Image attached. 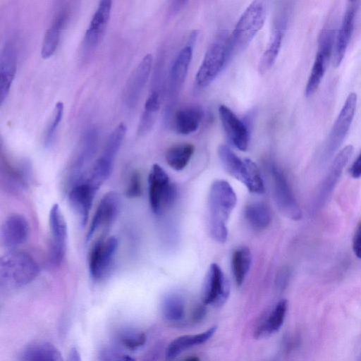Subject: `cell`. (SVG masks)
Masks as SVG:
<instances>
[{"label":"cell","instance_id":"obj_33","mask_svg":"<svg viewBox=\"0 0 361 361\" xmlns=\"http://www.w3.org/2000/svg\"><path fill=\"white\" fill-rule=\"evenodd\" d=\"M252 256L247 247H241L235 250L231 258V268L233 277L238 286H240L251 265Z\"/></svg>","mask_w":361,"mask_h":361},{"label":"cell","instance_id":"obj_27","mask_svg":"<svg viewBox=\"0 0 361 361\" xmlns=\"http://www.w3.org/2000/svg\"><path fill=\"white\" fill-rule=\"evenodd\" d=\"M203 116V110L198 106H190L180 109L173 116L174 130L180 135L191 134L199 128Z\"/></svg>","mask_w":361,"mask_h":361},{"label":"cell","instance_id":"obj_16","mask_svg":"<svg viewBox=\"0 0 361 361\" xmlns=\"http://www.w3.org/2000/svg\"><path fill=\"white\" fill-rule=\"evenodd\" d=\"M229 293V283L221 267L216 263L211 264L202 289L203 303L214 306L221 305L226 301Z\"/></svg>","mask_w":361,"mask_h":361},{"label":"cell","instance_id":"obj_25","mask_svg":"<svg viewBox=\"0 0 361 361\" xmlns=\"http://www.w3.org/2000/svg\"><path fill=\"white\" fill-rule=\"evenodd\" d=\"M286 22V17L283 15L276 23L269 43L258 63V71L260 74L267 72L274 65L281 47Z\"/></svg>","mask_w":361,"mask_h":361},{"label":"cell","instance_id":"obj_45","mask_svg":"<svg viewBox=\"0 0 361 361\" xmlns=\"http://www.w3.org/2000/svg\"><path fill=\"white\" fill-rule=\"evenodd\" d=\"M181 361H200L199 357L196 355H191L184 358Z\"/></svg>","mask_w":361,"mask_h":361},{"label":"cell","instance_id":"obj_44","mask_svg":"<svg viewBox=\"0 0 361 361\" xmlns=\"http://www.w3.org/2000/svg\"><path fill=\"white\" fill-rule=\"evenodd\" d=\"M66 361H82L80 353L76 348H73Z\"/></svg>","mask_w":361,"mask_h":361},{"label":"cell","instance_id":"obj_5","mask_svg":"<svg viewBox=\"0 0 361 361\" xmlns=\"http://www.w3.org/2000/svg\"><path fill=\"white\" fill-rule=\"evenodd\" d=\"M127 128L118 125L109 135L99 157L92 166L85 180L97 190L110 176L116 154L122 145Z\"/></svg>","mask_w":361,"mask_h":361},{"label":"cell","instance_id":"obj_17","mask_svg":"<svg viewBox=\"0 0 361 361\" xmlns=\"http://www.w3.org/2000/svg\"><path fill=\"white\" fill-rule=\"evenodd\" d=\"M219 114L230 142L239 150H247L250 137L247 122L239 118L229 107L224 104L219 106Z\"/></svg>","mask_w":361,"mask_h":361},{"label":"cell","instance_id":"obj_30","mask_svg":"<svg viewBox=\"0 0 361 361\" xmlns=\"http://www.w3.org/2000/svg\"><path fill=\"white\" fill-rule=\"evenodd\" d=\"M19 361H63V359L60 351L52 344L35 342L22 350Z\"/></svg>","mask_w":361,"mask_h":361},{"label":"cell","instance_id":"obj_28","mask_svg":"<svg viewBox=\"0 0 361 361\" xmlns=\"http://www.w3.org/2000/svg\"><path fill=\"white\" fill-rule=\"evenodd\" d=\"M288 310V301H279L263 318L255 331L256 338L265 337L277 332L282 326Z\"/></svg>","mask_w":361,"mask_h":361},{"label":"cell","instance_id":"obj_46","mask_svg":"<svg viewBox=\"0 0 361 361\" xmlns=\"http://www.w3.org/2000/svg\"><path fill=\"white\" fill-rule=\"evenodd\" d=\"M356 361H361V348L360 350V352H359V354H358Z\"/></svg>","mask_w":361,"mask_h":361},{"label":"cell","instance_id":"obj_7","mask_svg":"<svg viewBox=\"0 0 361 361\" xmlns=\"http://www.w3.org/2000/svg\"><path fill=\"white\" fill-rule=\"evenodd\" d=\"M357 103V94L350 92L336 118L320 154V163L324 164L329 160L342 145L352 124Z\"/></svg>","mask_w":361,"mask_h":361},{"label":"cell","instance_id":"obj_8","mask_svg":"<svg viewBox=\"0 0 361 361\" xmlns=\"http://www.w3.org/2000/svg\"><path fill=\"white\" fill-rule=\"evenodd\" d=\"M148 185L150 207L155 214L161 215L173 204L176 188L165 170L157 164L149 171Z\"/></svg>","mask_w":361,"mask_h":361},{"label":"cell","instance_id":"obj_38","mask_svg":"<svg viewBox=\"0 0 361 361\" xmlns=\"http://www.w3.org/2000/svg\"><path fill=\"white\" fill-rule=\"evenodd\" d=\"M142 194V181L137 171L131 173L126 186V195L129 198H135Z\"/></svg>","mask_w":361,"mask_h":361},{"label":"cell","instance_id":"obj_21","mask_svg":"<svg viewBox=\"0 0 361 361\" xmlns=\"http://www.w3.org/2000/svg\"><path fill=\"white\" fill-rule=\"evenodd\" d=\"M30 235L27 220L21 214H13L4 221L1 230L2 245L9 251L24 244Z\"/></svg>","mask_w":361,"mask_h":361},{"label":"cell","instance_id":"obj_23","mask_svg":"<svg viewBox=\"0 0 361 361\" xmlns=\"http://www.w3.org/2000/svg\"><path fill=\"white\" fill-rule=\"evenodd\" d=\"M193 53V44H186L174 60L169 73V93L171 97L176 96L187 76Z\"/></svg>","mask_w":361,"mask_h":361},{"label":"cell","instance_id":"obj_40","mask_svg":"<svg viewBox=\"0 0 361 361\" xmlns=\"http://www.w3.org/2000/svg\"><path fill=\"white\" fill-rule=\"evenodd\" d=\"M353 250L355 255L361 259V221L357 225L353 238Z\"/></svg>","mask_w":361,"mask_h":361},{"label":"cell","instance_id":"obj_6","mask_svg":"<svg viewBox=\"0 0 361 361\" xmlns=\"http://www.w3.org/2000/svg\"><path fill=\"white\" fill-rule=\"evenodd\" d=\"M266 15V6L263 1H253L250 4L231 35L233 50H243L249 45L262 28Z\"/></svg>","mask_w":361,"mask_h":361},{"label":"cell","instance_id":"obj_31","mask_svg":"<svg viewBox=\"0 0 361 361\" xmlns=\"http://www.w3.org/2000/svg\"><path fill=\"white\" fill-rule=\"evenodd\" d=\"M160 106L161 96L159 90L154 89L149 94L145 103L144 110L137 127V134L139 135H145L150 131L156 121Z\"/></svg>","mask_w":361,"mask_h":361},{"label":"cell","instance_id":"obj_34","mask_svg":"<svg viewBox=\"0 0 361 361\" xmlns=\"http://www.w3.org/2000/svg\"><path fill=\"white\" fill-rule=\"evenodd\" d=\"M161 312L166 320L170 322H181L185 315L183 298L177 294L168 295L162 301Z\"/></svg>","mask_w":361,"mask_h":361},{"label":"cell","instance_id":"obj_13","mask_svg":"<svg viewBox=\"0 0 361 361\" xmlns=\"http://www.w3.org/2000/svg\"><path fill=\"white\" fill-rule=\"evenodd\" d=\"M111 1H100L85 33L82 43V57L88 59L99 44L110 18Z\"/></svg>","mask_w":361,"mask_h":361},{"label":"cell","instance_id":"obj_42","mask_svg":"<svg viewBox=\"0 0 361 361\" xmlns=\"http://www.w3.org/2000/svg\"><path fill=\"white\" fill-rule=\"evenodd\" d=\"M349 173L353 178H361V152L350 166Z\"/></svg>","mask_w":361,"mask_h":361},{"label":"cell","instance_id":"obj_24","mask_svg":"<svg viewBox=\"0 0 361 361\" xmlns=\"http://www.w3.org/2000/svg\"><path fill=\"white\" fill-rule=\"evenodd\" d=\"M16 49L11 42H6L0 58V103L6 99L16 72Z\"/></svg>","mask_w":361,"mask_h":361},{"label":"cell","instance_id":"obj_2","mask_svg":"<svg viewBox=\"0 0 361 361\" xmlns=\"http://www.w3.org/2000/svg\"><path fill=\"white\" fill-rule=\"evenodd\" d=\"M39 269L29 254L12 250L0 260V286L4 290H13L27 286L38 276Z\"/></svg>","mask_w":361,"mask_h":361},{"label":"cell","instance_id":"obj_14","mask_svg":"<svg viewBox=\"0 0 361 361\" xmlns=\"http://www.w3.org/2000/svg\"><path fill=\"white\" fill-rule=\"evenodd\" d=\"M50 244L49 257L50 262L59 266L63 261L67 245V224L58 204H54L49 214Z\"/></svg>","mask_w":361,"mask_h":361},{"label":"cell","instance_id":"obj_35","mask_svg":"<svg viewBox=\"0 0 361 361\" xmlns=\"http://www.w3.org/2000/svg\"><path fill=\"white\" fill-rule=\"evenodd\" d=\"M245 216L252 226L259 229L268 227L272 219L271 210L262 202L247 205L245 209Z\"/></svg>","mask_w":361,"mask_h":361},{"label":"cell","instance_id":"obj_39","mask_svg":"<svg viewBox=\"0 0 361 361\" xmlns=\"http://www.w3.org/2000/svg\"><path fill=\"white\" fill-rule=\"evenodd\" d=\"M101 361H135V360L117 350L106 349L102 353Z\"/></svg>","mask_w":361,"mask_h":361},{"label":"cell","instance_id":"obj_9","mask_svg":"<svg viewBox=\"0 0 361 361\" xmlns=\"http://www.w3.org/2000/svg\"><path fill=\"white\" fill-rule=\"evenodd\" d=\"M335 38L332 29H324L319 34L317 51L305 90L306 97L312 96L319 86L333 55Z\"/></svg>","mask_w":361,"mask_h":361},{"label":"cell","instance_id":"obj_10","mask_svg":"<svg viewBox=\"0 0 361 361\" xmlns=\"http://www.w3.org/2000/svg\"><path fill=\"white\" fill-rule=\"evenodd\" d=\"M353 152V147L348 145L341 149L334 158L328 171L322 181L312 202L313 212L319 211L326 204L335 188L343 171Z\"/></svg>","mask_w":361,"mask_h":361},{"label":"cell","instance_id":"obj_11","mask_svg":"<svg viewBox=\"0 0 361 361\" xmlns=\"http://www.w3.org/2000/svg\"><path fill=\"white\" fill-rule=\"evenodd\" d=\"M118 248V239L114 236L98 239L90 252L89 272L94 281L103 279L109 272Z\"/></svg>","mask_w":361,"mask_h":361},{"label":"cell","instance_id":"obj_19","mask_svg":"<svg viewBox=\"0 0 361 361\" xmlns=\"http://www.w3.org/2000/svg\"><path fill=\"white\" fill-rule=\"evenodd\" d=\"M120 207L121 198L118 194L114 191L106 193L92 219L86 240L90 241L99 230L109 226L117 217Z\"/></svg>","mask_w":361,"mask_h":361},{"label":"cell","instance_id":"obj_3","mask_svg":"<svg viewBox=\"0 0 361 361\" xmlns=\"http://www.w3.org/2000/svg\"><path fill=\"white\" fill-rule=\"evenodd\" d=\"M234 50L231 35L219 32L209 46L195 75V85L202 89L212 83L229 61Z\"/></svg>","mask_w":361,"mask_h":361},{"label":"cell","instance_id":"obj_12","mask_svg":"<svg viewBox=\"0 0 361 361\" xmlns=\"http://www.w3.org/2000/svg\"><path fill=\"white\" fill-rule=\"evenodd\" d=\"M271 174L274 197L279 209L288 219L300 220L302 216V210L283 172L277 166L272 165Z\"/></svg>","mask_w":361,"mask_h":361},{"label":"cell","instance_id":"obj_18","mask_svg":"<svg viewBox=\"0 0 361 361\" xmlns=\"http://www.w3.org/2000/svg\"><path fill=\"white\" fill-rule=\"evenodd\" d=\"M153 58L146 54L130 75L124 89L123 101L128 109L136 106L149 77Z\"/></svg>","mask_w":361,"mask_h":361},{"label":"cell","instance_id":"obj_26","mask_svg":"<svg viewBox=\"0 0 361 361\" xmlns=\"http://www.w3.org/2000/svg\"><path fill=\"white\" fill-rule=\"evenodd\" d=\"M68 17L69 13L66 8H61L54 16L43 39L41 49L43 59L50 58L56 51Z\"/></svg>","mask_w":361,"mask_h":361},{"label":"cell","instance_id":"obj_32","mask_svg":"<svg viewBox=\"0 0 361 361\" xmlns=\"http://www.w3.org/2000/svg\"><path fill=\"white\" fill-rule=\"evenodd\" d=\"M195 152L191 143H179L171 147L166 153L168 165L176 171L183 170L189 163Z\"/></svg>","mask_w":361,"mask_h":361},{"label":"cell","instance_id":"obj_43","mask_svg":"<svg viewBox=\"0 0 361 361\" xmlns=\"http://www.w3.org/2000/svg\"><path fill=\"white\" fill-rule=\"evenodd\" d=\"M187 3L185 1H175L171 2L169 9L170 16L176 14Z\"/></svg>","mask_w":361,"mask_h":361},{"label":"cell","instance_id":"obj_1","mask_svg":"<svg viewBox=\"0 0 361 361\" xmlns=\"http://www.w3.org/2000/svg\"><path fill=\"white\" fill-rule=\"evenodd\" d=\"M236 202V195L227 181L217 180L212 184L208 197L209 230L212 238L219 243L227 239L226 224Z\"/></svg>","mask_w":361,"mask_h":361},{"label":"cell","instance_id":"obj_15","mask_svg":"<svg viewBox=\"0 0 361 361\" xmlns=\"http://www.w3.org/2000/svg\"><path fill=\"white\" fill-rule=\"evenodd\" d=\"M99 132L95 127L90 128L84 135L79 149L68 171L71 186L84 178L86 169L92 159L98 145Z\"/></svg>","mask_w":361,"mask_h":361},{"label":"cell","instance_id":"obj_41","mask_svg":"<svg viewBox=\"0 0 361 361\" xmlns=\"http://www.w3.org/2000/svg\"><path fill=\"white\" fill-rule=\"evenodd\" d=\"M207 314V310L203 305H197L191 314V319L194 323L201 322Z\"/></svg>","mask_w":361,"mask_h":361},{"label":"cell","instance_id":"obj_36","mask_svg":"<svg viewBox=\"0 0 361 361\" xmlns=\"http://www.w3.org/2000/svg\"><path fill=\"white\" fill-rule=\"evenodd\" d=\"M63 102H57L43 135V146L46 149L50 148L54 142L56 131L63 118Z\"/></svg>","mask_w":361,"mask_h":361},{"label":"cell","instance_id":"obj_22","mask_svg":"<svg viewBox=\"0 0 361 361\" xmlns=\"http://www.w3.org/2000/svg\"><path fill=\"white\" fill-rule=\"evenodd\" d=\"M97 190L85 180L71 186L68 201L81 226L88 221L90 212Z\"/></svg>","mask_w":361,"mask_h":361},{"label":"cell","instance_id":"obj_29","mask_svg":"<svg viewBox=\"0 0 361 361\" xmlns=\"http://www.w3.org/2000/svg\"><path fill=\"white\" fill-rule=\"evenodd\" d=\"M216 331V326H212L202 333L184 335L175 338L166 348V358L173 359L183 351L207 342L214 336Z\"/></svg>","mask_w":361,"mask_h":361},{"label":"cell","instance_id":"obj_20","mask_svg":"<svg viewBox=\"0 0 361 361\" xmlns=\"http://www.w3.org/2000/svg\"><path fill=\"white\" fill-rule=\"evenodd\" d=\"M358 9L357 1H349L343 14L340 27L336 34L332 63L338 67L341 63L350 40Z\"/></svg>","mask_w":361,"mask_h":361},{"label":"cell","instance_id":"obj_37","mask_svg":"<svg viewBox=\"0 0 361 361\" xmlns=\"http://www.w3.org/2000/svg\"><path fill=\"white\" fill-rule=\"evenodd\" d=\"M118 341L124 348L135 350L145 343L146 335L139 331L127 329L118 334Z\"/></svg>","mask_w":361,"mask_h":361},{"label":"cell","instance_id":"obj_4","mask_svg":"<svg viewBox=\"0 0 361 361\" xmlns=\"http://www.w3.org/2000/svg\"><path fill=\"white\" fill-rule=\"evenodd\" d=\"M219 157L225 170L242 182L253 193L261 192L264 184L258 168L250 159H241L227 145L218 148Z\"/></svg>","mask_w":361,"mask_h":361}]
</instances>
